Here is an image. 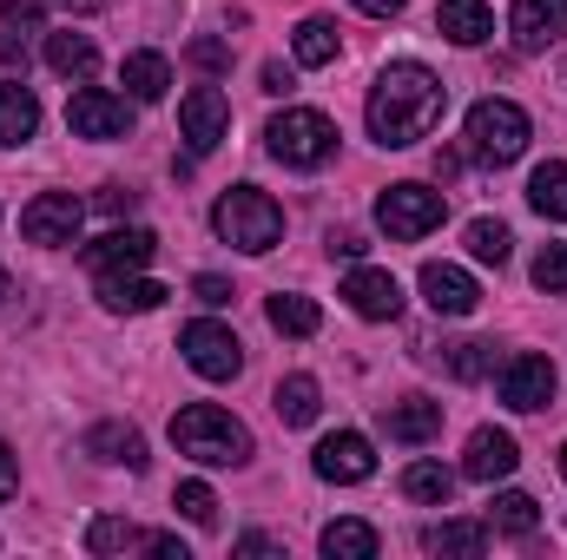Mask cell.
Instances as JSON below:
<instances>
[{
	"label": "cell",
	"mask_w": 567,
	"mask_h": 560,
	"mask_svg": "<svg viewBox=\"0 0 567 560\" xmlns=\"http://www.w3.org/2000/svg\"><path fill=\"white\" fill-rule=\"evenodd\" d=\"M442 106H449V86L429 73L423 60H396V66H383V73H377L363 120H370V139L396 152V145L429 139V133H435V120H442Z\"/></svg>",
	"instance_id": "6da1fadb"
},
{
	"label": "cell",
	"mask_w": 567,
	"mask_h": 560,
	"mask_svg": "<svg viewBox=\"0 0 567 560\" xmlns=\"http://www.w3.org/2000/svg\"><path fill=\"white\" fill-rule=\"evenodd\" d=\"M172 442L198 468H245L251 462V428L231 416V409H218V403H185L172 416Z\"/></svg>",
	"instance_id": "7a4b0ae2"
},
{
	"label": "cell",
	"mask_w": 567,
	"mask_h": 560,
	"mask_svg": "<svg viewBox=\"0 0 567 560\" xmlns=\"http://www.w3.org/2000/svg\"><path fill=\"white\" fill-rule=\"evenodd\" d=\"M212 231H218L225 245L265 258V251L284 238V205L271 198V191H258V185H231V191L212 205Z\"/></svg>",
	"instance_id": "3957f363"
},
{
	"label": "cell",
	"mask_w": 567,
	"mask_h": 560,
	"mask_svg": "<svg viewBox=\"0 0 567 560\" xmlns=\"http://www.w3.org/2000/svg\"><path fill=\"white\" fill-rule=\"evenodd\" d=\"M462 139H468V158H482V165H515L535 139V126H528V113L515 100H475Z\"/></svg>",
	"instance_id": "277c9868"
},
{
	"label": "cell",
	"mask_w": 567,
	"mask_h": 560,
	"mask_svg": "<svg viewBox=\"0 0 567 560\" xmlns=\"http://www.w3.org/2000/svg\"><path fill=\"white\" fill-rule=\"evenodd\" d=\"M265 145H271V158H278V165L310 172V165H323V158L337 152V126H330L317 106H284L278 120L265 126Z\"/></svg>",
	"instance_id": "5b68a950"
},
{
	"label": "cell",
	"mask_w": 567,
	"mask_h": 560,
	"mask_svg": "<svg viewBox=\"0 0 567 560\" xmlns=\"http://www.w3.org/2000/svg\"><path fill=\"white\" fill-rule=\"evenodd\" d=\"M442 218H449V198H442V191H429V185H390V191L377 198V225H383L396 245L429 238Z\"/></svg>",
	"instance_id": "8992f818"
},
{
	"label": "cell",
	"mask_w": 567,
	"mask_h": 560,
	"mask_svg": "<svg viewBox=\"0 0 567 560\" xmlns=\"http://www.w3.org/2000/svg\"><path fill=\"white\" fill-rule=\"evenodd\" d=\"M178 350H185V363H192L205 383H231V376L245 370V343H238V330H231V323H212V317L185 323V330H178Z\"/></svg>",
	"instance_id": "52a82bcc"
},
{
	"label": "cell",
	"mask_w": 567,
	"mask_h": 560,
	"mask_svg": "<svg viewBox=\"0 0 567 560\" xmlns=\"http://www.w3.org/2000/svg\"><path fill=\"white\" fill-rule=\"evenodd\" d=\"M80 225H86V198H73V191H40L27 211H20V238L27 245H73L80 238Z\"/></svg>",
	"instance_id": "ba28073f"
},
{
	"label": "cell",
	"mask_w": 567,
	"mask_h": 560,
	"mask_svg": "<svg viewBox=\"0 0 567 560\" xmlns=\"http://www.w3.org/2000/svg\"><path fill=\"white\" fill-rule=\"evenodd\" d=\"M66 126H73L80 139H126V133H133V106H126L120 93H106V86H80V93L66 100Z\"/></svg>",
	"instance_id": "9c48e42d"
},
{
	"label": "cell",
	"mask_w": 567,
	"mask_h": 560,
	"mask_svg": "<svg viewBox=\"0 0 567 560\" xmlns=\"http://www.w3.org/2000/svg\"><path fill=\"white\" fill-rule=\"evenodd\" d=\"M310 468H317L323 481H337V488H357V481H370V475H377V448H370V435L337 428V435H323V442H317Z\"/></svg>",
	"instance_id": "30bf717a"
},
{
	"label": "cell",
	"mask_w": 567,
	"mask_h": 560,
	"mask_svg": "<svg viewBox=\"0 0 567 560\" xmlns=\"http://www.w3.org/2000/svg\"><path fill=\"white\" fill-rule=\"evenodd\" d=\"M225 126H231V106H225L218 86H192V93L178 100V133L192 145V158L218 152V145H225Z\"/></svg>",
	"instance_id": "8fae6325"
},
{
	"label": "cell",
	"mask_w": 567,
	"mask_h": 560,
	"mask_svg": "<svg viewBox=\"0 0 567 560\" xmlns=\"http://www.w3.org/2000/svg\"><path fill=\"white\" fill-rule=\"evenodd\" d=\"M555 363L548 356H515V363H502V403L508 409H522V416H535V409H548L555 403Z\"/></svg>",
	"instance_id": "7c38bea8"
},
{
	"label": "cell",
	"mask_w": 567,
	"mask_h": 560,
	"mask_svg": "<svg viewBox=\"0 0 567 560\" xmlns=\"http://www.w3.org/2000/svg\"><path fill=\"white\" fill-rule=\"evenodd\" d=\"M343 303L357 317H370V323H396L403 317V283L390 278V271H377V265H357L343 278Z\"/></svg>",
	"instance_id": "4fadbf2b"
},
{
	"label": "cell",
	"mask_w": 567,
	"mask_h": 560,
	"mask_svg": "<svg viewBox=\"0 0 567 560\" xmlns=\"http://www.w3.org/2000/svg\"><path fill=\"white\" fill-rule=\"evenodd\" d=\"M508 33H515V53H548L567 33V0H515Z\"/></svg>",
	"instance_id": "5bb4252c"
},
{
	"label": "cell",
	"mask_w": 567,
	"mask_h": 560,
	"mask_svg": "<svg viewBox=\"0 0 567 560\" xmlns=\"http://www.w3.org/2000/svg\"><path fill=\"white\" fill-rule=\"evenodd\" d=\"M515 462H522V448H515V435L508 428H475L468 435V455H462V475L468 481H508L515 475Z\"/></svg>",
	"instance_id": "9a60e30c"
},
{
	"label": "cell",
	"mask_w": 567,
	"mask_h": 560,
	"mask_svg": "<svg viewBox=\"0 0 567 560\" xmlns=\"http://www.w3.org/2000/svg\"><path fill=\"white\" fill-rule=\"evenodd\" d=\"M152 251H158V238H152L145 225H133V231H106V238H93V245H86V265H93V278H106V271H145Z\"/></svg>",
	"instance_id": "2e32d148"
},
{
	"label": "cell",
	"mask_w": 567,
	"mask_h": 560,
	"mask_svg": "<svg viewBox=\"0 0 567 560\" xmlns=\"http://www.w3.org/2000/svg\"><path fill=\"white\" fill-rule=\"evenodd\" d=\"M172 290L158 278H145V271H106L100 278V303L113 310V317H145V310H158Z\"/></svg>",
	"instance_id": "e0dca14e"
},
{
	"label": "cell",
	"mask_w": 567,
	"mask_h": 560,
	"mask_svg": "<svg viewBox=\"0 0 567 560\" xmlns=\"http://www.w3.org/2000/svg\"><path fill=\"white\" fill-rule=\"evenodd\" d=\"M423 297L435 317H468L482 303V290H475V278L462 265H423Z\"/></svg>",
	"instance_id": "ac0fdd59"
},
{
	"label": "cell",
	"mask_w": 567,
	"mask_h": 560,
	"mask_svg": "<svg viewBox=\"0 0 567 560\" xmlns=\"http://www.w3.org/2000/svg\"><path fill=\"white\" fill-rule=\"evenodd\" d=\"M383 428H390V442L423 448V442L442 435V403H429V396H403V403H390V409H383Z\"/></svg>",
	"instance_id": "d6986e66"
},
{
	"label": "cell",
	"mask_w": 567,
	"mask_h": 560,
	"mask_svg": "<svg viewBox=\"0 0 567 560\" xmlns=\"http://www.w3.org/2000/svg\"><path fill=\"white\" fill-rule=\"evenodd\" d=\"M435 27H442L455 46H482V40L495 33V13H488V0H442V7H435Z\"/></svg>",
	"instance_id": "ffe728a7"
},
{
	"label": "cell",
	"mask_w": 567,
	"mask_h": 560,
	"mask_svg": "<svg viewBox=\"0 0 567 560\" xmlns=\"http://www.w3.org/2000/svg\"><path fill=\"white\" fill-rule=\"evenodd\" d=\"M120 86H126V100L158 106V100L172 93V66H165V53H126V66H120Z\"/></svg>",
	"instance_id": "44dd1931"
},
{
	"label": "cell",
	"mask_w": 567,
	"mask_h": 560,
	"mask_svg": "<svg viewBox=\"0 0 567 560\" xmlns=\"http://www.w3.org/2000/svg\"><path fill=\"white\" fill-rule=\"evenodd\" d=\"M40 133V100L20 80H0V145H27Z\"/></svg>",
	"instance_id": "7402d4cb"
},
{
	"label": "cell",
	"mask_w": 567,
	"mask_h": 560,
	"mask_svg": "<svg viewBox=\"0 0 567 560\" xmlns=\"http://www.w3.org/2000/svg\"><path fill=\"white\" fill-rule=\"evenodd\" d=\"M86 455H100V462H120V468H145V442L140 428H126V422H100V428H86Z\"/></svg>",
	"instance_id": "603a6c76"
},
{
	"label": "cell",
	"mask_w": 567,
	"mask_h": 560,
	"mask_svg": "<svg viewBox=\"0 0 567 560\" xmlns=\"http://www.w3.org/2000/svg\"><path fill=\"white\" fill-rule=\"evenodd\" d=\"M528 205H535L548 225H561V218H567V158L535 165V178H528Z\"/></svg>",
	"instance_id": "cb8c5ba5"
},
{
	"label": "cell",
	"mask_w": 567,
	"mask_h": 560,
	"mask_svg": "<svg viewBox=\"0 0 567 560\" xmlns=\"http://www.w3.org/2000/svg\"><path fill=\"white\" fill-rule=\"evenodd\" d=\"M423 548H429V554L475 560V554H488V521H442V528H429V535H423Z\"/></svg>",
	"instance_id": "d4e9b609"
},
{
	"label": "cell",
	"mask_w": 567,
	"mask_h": 560,
	"mask_svg": "<svg viewBox=\"0 0 567 560\" xmlns=\"http://www.w3.org/2000/svg\"><path fill=\"white\" fill-rule=\"evenodd\" d=\"M271 403H278L284 428H310V422H317V409H323V390H317V376H284Z\"/></svg>",
	"instance_id": "484cf974"
},
{
	"label": "cell",
	"mask_w": 567,
	"mask_h": 560,
	"mask_svg": "<svg viewBox=\"0 0 567 560\" xmlns=\"http://www.w3.org/2000/svg\"><path fill=\"white\" fill-rule=\"evenodd\" d=\"M290 53H297V66H330V60H337V20H323V13L297 20Z\"/></svg>",
	"instance_id": "4316f807"
},
{
	"label": "cell",
	"mask_w": 567,
	"mask_h": 560,
	"mask_svg": "<svg viewBox=\"0 0 567 560\" xmlns=\"http://www.w3.org/2000/svg\"><path fill=\"white\" fill-rule=\"evenodd\" d=\"M47 66L66 73V80H86V73L100 66V46H93L86 33H47Z\"/></svg>",
	"instance_id": "83f0119b"
},
{
	"label": "cell",
	"mask_w": 567,
	"mask_h": 560,
	"mask_svg": "<svg viewBox=\"0 0 567 560\" xmlns=\"http://www.w3.org/2000/svg\"><path fill=\"white\" fill-rule=\"evenodd\" d=\"M317 548L330 560H377V528H370V521H330V528L317 535Z\"/></svg>",
	"instance_id": "f1b7e54d"
},
{
	"label": "cell",
	"mask_w": 567,
	"mask_h": 560,
	"mask_svg": "<svg viewBox=\"0 0 567 560\" xmlns=\"http://www.w3.org/2000/svg\"><path fill=\"white\" fill-rule=\"evenodd\" d=\"M403 495H410V501H429V508H449L455 475H449L442 462H410V468H403Z\"/></svg>",
	"instance_id": "f546056e"
},
{
	"label": "cell",
	"mask_w": 567,
	"mask_h": 560,
	"mask_svg": "<svg viewBox=\"0 0 567 560\" xmlns=\"http://www.w3.org/2000/svg\"><path fill=\"white\" fill-rule=\"evenodd\" d=\"M488 521H495L502 535H535V528H542V508H535V495L508 488V495H495V501H488Z\"/></svg>",
	"instance_id": "4dcf8cb0"
},
{
	"label": "cell",
	"mask_w": 567,
	"mask_h": 560,
	"mask_svg": "<svg viewBox=\"0 0 567 560\" xmlns=\"http://www.w3.org/2000/svg\"><path fill=\"white\" fill-rule=\"evenodd\" d=\"M317 323H323V310L310 297H290V290L271 297V330L278 336H317Z\"/></svg>",
	"instance_id": "1f68e13d"
},
{
	"label": "cell",
	"mask_w": 567,
	"mask_h": 560,
	"mask_svg": "<svg viewBox=\"0 0 567 560\" xmlns=\"http://www.w3.org/2000/svg\"><path fill=\"white\" fill-rule=\"evenodd\" d=\"M442 363H449V376H455V383H482V376L495 370V343H475V336H468V343H449V350H442Z\"/></svg>",
	"instance_id": "d6a6232c"
},
{
	"label": "cell",
	"mask_w": 567,
	"mask_h": 560,
	"mask_svg": "<svg viewBox=\"0 0 567 560\" xmlns=\"http://www.w3.org/2000/svg\"><path fill=\"white\" fill-rule=\"evenodd\" d=\"M86 548H93V554H133V548H145V528H133V521H113V515H100V521L86 528Z\"/></svg>",
	"instance_id": "836d02e7"
},
{
	"label": "cell",
	"mask_w": 567,
	"mask_h": 560,
	"mask_svg": "<svg viewBox=\"0 0 567 560\" xmlns=\"http://www.w3.org/2000/svg\"><path fill=\"white\" fill-rule=\"evenodd\" d=\"M508 245H515V238H508L502 218H475V225H468V258H475V265H508Z\"/></svg>",
	"instance_id": "e575fe53"
},
{
	"label": "cell",
	"mask_w": 567,
	"mask_h": 560,
	"mask_svg": "<svg viewBox=\"0 0 567 560\" xmlns=\"http://www.w3.org/2000/svg\"><path fill=\"white\" fill-rule=\"evenodd\" d=\"M172 508H178L192 528H212V521H218V495H212L205 481H178V501H172Z\"/></svg>",
	"instance_id": "d590c367"
},
{
	"label": "cell",
	"mask_w": 567,
	"mask_h": 560,
	"mask_svg": "<svg viewBox=\"0 0 567 560\" xmlns=\"http://www.w3.org/2000/svg\"><path fill=\"white\" fill-rule=\"evenodd\" d=\"M535 283H542L548 297H561L567 290V245H548V251L535 258Z\"/></svg>",
	"instance_id": "8d00e7d4"
},
{
	"label": "cell",
	"mask_w": 567,
	"mask_h": 560,
	"mask_svg": "<svg viewBox=\"0 0 567 560\" xmlns=\"http://www.w3.org/2000/svg\"><path fill=\"white\" fill-rule=\"evenodd\" d=\"M185 60H192V66H205V73H225V66H231V46H225V40H192V46H185Z\"/></svg>",
	"instance_id": "74e56055"
},
{
	"label": "cell",
	"mask_w": 567,
	"mask_h": 560,
	"mask_svg": "<svg viewBox=\"0 0 567 560\" xmlns=\"http://www.w3.org/2000/svg\"><path fill=\"white\" fill-rule=\"evenodd\" d=\"M0 20H7L13 33H33V27H40V7H33V0H13V7H0Z\"/></svg>",
	"instance_id": "f35d334b"
},
{
	"label": "cell",
	"mask_w": 567,
	"mask_h": 560,
	"mask_svg": "<svg viewBox=\"0 0 567 560\" xmlns=\"http://www.w3.org/2000/svg\"><path fill=\"white\" fill-rule=\"evenodd\" d=\"M192 290H198V303H212V310H218V303H231V283L212 278V271H205V278H192Z\"/></svg>",
	"instance_id": "ab89813d"
},
{
	"label": "cell",
	"mask_w": 567,
	"mask_h": 560,
	"mask_svg": "<svg viewBox=\"0 0 567 560\" xmlns=\"http://www.w3.org/2000/svg\"><path fill=\"white\" fill-rule=\"evenodd\" d=\"M330 251H337V258H350V265H357V258H363V251H370V245H363V238H357V231H337V238H330Z\"/></svg>",
	"instance_id": "60d3db41"
},
{
	"label": "cell",
	"mask_w": 567,
	"mask_h": 560,
	"mask_svg": "<svg viewBox=\"0 0 567 560\" xmlns=\"http://www.w3.org/2000/svg\"><path fill=\"white\" fill-rule=\"evenodd\" d=\"M20 488V468H13V455H7V442H0V501Z\"/></svg>",
	"instance_id": "b9f144b4"
},
{
	"label": "cell",
	"mask_w": 567,
	"mask_h": 560,
	"mask_svg": "<svg viewBox=\"0 0 567 560\" xmlns=\"http://www.w3.org/2000/svg\"><path fill=\"white\" fill-rule=\"evenodd\" d=\"M100 211H133V191H120V185H106V191H100Z\"/></svg>",
	"instance_id": "7bdbcfd3"
},
{
	"label": "cell",
	"mask_w": 567,
	"mask_h": 560,
	"mask_svg": "<svg viewBox=\"0 0 567 560\" xmlns=\"http://www.w3.org/2000/svg\"><path fill=\"white\" fill-rule=\"evenodd\" d=\"M357 13H370V20H390V13H403V0H357Z\"/></svg>",
	"instance_id": "ee69618b"
},
{
	"label": "cell",
	"mask_w": 567,
	"mask_h": 560,
	"mask_svg": "<svg viewBox=\"0 0 567 560\" xmlns=\"http://www.w3.org/2000/svg\"><path fill=\"white\" fill-rule=\"evenodd\" d=\"M238 554H284V548L271 541V535H245V541H238Z\"/></svg>",
	"instance_id": "f6af8a7d"
},
{
	"label": "cell",
	"mask_w": 567,
	"mask_h": 560,
	"mask_svg": "<svg viewBox=\"0 0 567 560\" xmlns=\"http://www.w3.org/2000/svg\"><path fill=\"white\" fill-rule=\"evenodd\" d=\"M265 93H290V66H278V60L265 66Z\"/></svg>",
	"instance_id": "bcb514c9"
},
{
	"label": "cell",
	"mask_w": 567,
	"mask_h": 560,
	"mask_svg": "<svg viewBox=\"0 0 567 560\" xmlns=\"http://www.w3.org/2000/svg\"><path fill=\"white\" fill-rule=\"evenodd\" d=\"M47 7H66V13H100L106 0H47Z\"/></svg>",
	"instance_id": "7dc6e473"
},
{
	"label": "cell",
	"mask_w": 567,
	"mask_h": 560,
	"mask_svg": "<svg viewBox=\"0 0 567 560\" xmlns=\"http://www.w3.org/2000/svg\"><path fill=\"white\" fill-rule=\"evenodd\" d=\"M0 303H7V271H0Z\"/></svg>",
	"instance_id": "c3c4849f"
},
{
	"label": "cell",
	"mask_w": 567,
	"mask_h": 560,
	"mask_svg": "<svg viewBox=\"0 0 567 560\" xmlns=\"http://www.w3.org/2000/svg\"><path fill=\"white\" fill-rule=\"evenodd\" d=\"M561 475H567V448H561Z\"/></svg>",
	"instance_id": "681fc988"
}]
</instances>
